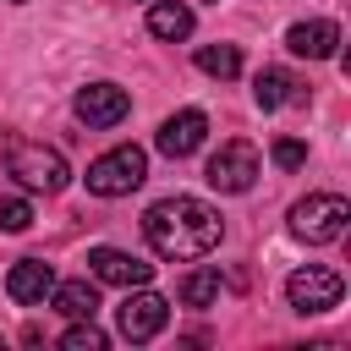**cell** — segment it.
Masks as SVG:
<instances>
[{
  "label": "cell",
  "instance_id": "obj_1",
  "mask_svg": "<svg viewBox=\"0 0 351 351\" xmlns=\"http://www.w3.org/2000/svg\"><path fill=\"white\" fill-rule=\"evenodd\" d=\"M219 214L203 203V197H159L148 214H143V236H148V247L159 252V258H170V263H197V258H208L214 247H219Z\"/></svg>",
  "mask_w": 351,
  "mask_h": 351
},
{
  "label": "cell",
  "instance_id": "obj_2",
  "mask_svg": "<svg viewBox=\"0 0 351 351\" xmlns=\"http://www.w3.org/2000/svg\"><path fill=\"white\" fill-rule=\"evenodd\" d=\"M0 165L5 176H16L27 192H60L71 181V165L60 148H44L33 137H16V132H0Z\"/></svg>",
  "mask_w": 351,
  "mask_h": 351
},
{
  "label": "cell",
  "instance_id": "obj_3",
  "mask_svg": "<svg viewBox=\"0 0 351 351\" xmlns=\"http://www.w3.org/2000/svg\"><path fill=\"white\" fill-rule=\"evenodd\" d=\"M143 176H148V154L137 148V143H121V148H110V154H99L93 165H88V192L93 197H126V192H137L143 186Z\"/></svg>",
  "mask_w": 351,
  "mask_h": 351
},
{
  "label": "cell",
  "instance_id": "obj_4",
  "mask_svg": "<svg viewBox=\"0 0 351 351\" xmlns=\"http://www.w3.org/2000/svg\"><path fill=\"white\" fill-rule=\"evenodd\" d=\"M346 219H351V203L340 192H313V197H302L291 208V236L324 247V241H340L346 236Z\"/></svg>",
  "mask_w": 351,
  "mask_h": 351
},
{
  "label": "cell",
  "instance_id": "obj_5",
  "mask_svg": "<svg viewBox=\"0 0 351 351\" xmlns=\"http://www.w3.org/2000/svg\"><path fill=\"white\" fill-rule=\"evenodd\" d=\"M340 296H346V280H340L335 269H324V263H307V269H296V274L285 280V302H291V313H302V318L340 307Z\"/></svg>",
  "mask_w": 351,
  "mask_h": 351
},
{
  "label": "cell",
  "instance_id": "obj_6",
  "mask_svg": "<svg viewBox=\"0 0 351 351\" xmlns=\"http://www.w3.org/2000/svg\"><path fill=\"white\" fill-rule=\"evenodd\" d=\"M203 181H208L214 192H247V186L258 181V148H252L247 137H230V143H219V148L208 154V170H203Z\"/></svg>",
  "mask_w": 351,
  "mask_h": 351
},
{
  "label": "cell",
  "instance_id": "obj_7",
  "mask_svg": "<svg viewBox=\"0 0 351 351\" xmlns=\"http://www.w3.org/2000/svg\"><path fill=\"white\" fill-rule=\"evenodd\" d=\"M165 324H170V302H165L159 291H148V285H132V291H126V302L115 307V329H121L132 346L154 340Z\"/></svg>",
  "mask_w": 351,
  "mask_h": 351
},
{
  "label": "cell",
  "instance_id": "obj_8",
  "mask_svg": "<svg viewBox=\"0 0 351 351\" xmlns=\"http://www.w3.org/2000/svg\"><path fill=\"white\" fill-rule=\"evenodd\" d=\"M71 110H77L82 126L104 132V126H121V121L132 115V93H126L121 82H88V88H77Z\"/></svg>",
  "mask_w": 351,
  "mask_h": 351
},
{
  "label": "cell",
  "instance_id": "obj_9",
  "mask_svg": "<svg viewBox=\"0 0 351 351\" xmlns=\"http://www.w3.org/2000/svg\"><path fill=\"white\" fill-rule=\"evenodd\" d=\"M203 137H208V115H203V110H176V115L154 132V148L170 154V159H186V154L203 148Z\"/></svg>",
  "mask_w": 351,
  "mask_h": 351
},
{
  "label": "cell",
  "instance_id": "obj_10",
  "mask_svg": "<svg viewBox=\"0 0 351 351\" xmlns=\"http://www.w3.org/2000/svg\"><path fill=\"white\" fill-rule=\"evenodd\" d=\"M88 269H93V280L126 285V291L154 280V263H143V258H132V252H121V247H93V252H88Z\"/></svg>",
  "mask_w": 351,
  "mask_h": 351
},
{
  "label": "cell",
  "instance_id": "obj_11",
  "mask_svg": "<svg viewBox=\"0 0 351 351\" xmlns=\"http://www.w3.org/2000/svg\"><path fill=\"white\" fill-rule=\"evenodd\" d=\"M49 291H55V269H49L44 258H16V263H11V274H5V296H11L16 307H38Z\"/></svg>",
  "mask_w": 351,
  "mask_h": 351
},
{
  "label": "cell",
  "instance_id": "obj_12",
  "mask_svg": "<svg viewBox=\"0 0 351 351\" xmlns=\"http://www.w3.org/2000/svg\"><path fill=\"white\" fill-rule=\"evenodd\" d=\"M335 44H340V27H335L329 16L296 22V27L285 33V49H291V55H307V60H329V55H335Z\"/></svg>",
  "mask_w": 351,
  "mask_h": 351
},
{
  "label": "cell",
  "instance_id": "obj_13",
  "mask_svg": "<svg viewBox=\"0 0 351 351\" xmlns=\"http://www.w3.org/2000/svg\"><path fill=\"white\" fill-rule=\"evenodd\" d=\"M192 5L186 0H154L148 5V33L154 38H170V44H181V38H192Z\"/></svg>",
  "mask_w": 351,
  "mask_h": 351
},
{
  "label": "cell",
  "instance_id": "obj_14",
  "mask_svg": "<svg viewBox=\"0 0 351 351\" xmlns=\"http://www.w3.org/2000/svg\"><path fill=\"white\" fill-rule=\"evenodd\" d=\"M49 302H55V313H66V318H93V313H99V285H93V280H55Z\"/></svg>",
  "mask_w": 351,
  "mask_h": 351
},
{
  "label": "cell",
  "instance_id": "obj_15",
  "mask_svg": "<svg viewBox=\"0 0 351 351\" xmlns=\"http://www.w3.org/2000/svg\"><path fill=\"white\" fill-rule=\"evenodd\" d=\"M252 99H258V110H280V104H291V99H302V93H296V77H291V71L263 66L258 82H252Z\"/></svg>",
  "mask_w": 351,
  "mask_h": 351
},
{
  "label": "cell",
  "instance_id": "obj_16",
  "mask_svg": "<svg viewBox=\"0 0 351 351\" xmlns=\"http://www.w3.org/2000/svg\"><path fill=\"white\" fill-rule=\"evenodd\" d=\"M197 71L230 82V77L241 71V49H236V44H203V49H197Z\"/></svg>",
  "mask_w": 351,
  "mask_h": 351
},
{
  "label": "cell",
  "instance_id": "obj_17",
  "mask_svg": "<svg viewBox=\"0 0 351 351\" xmlns=\"http://www.w3.org/2000/svg\"><path fill=\"white\" fill-rule=\"evenodd\" d=\"M181 302H186V307H214V302H219V269H192V274H181Z\"/></svg>",
  "mask_w": 351,
  "mask_h": 351
},
{
  "label": "cell",
  "instance_id": "obj_18",
  "mask_svg": "<svg viewBox=\"0 0 351 351\" xmlns=\"http://www.w3.org/2000/svg\"><path fill=\"white\" fill-rule=\"evenodd\" d=\"M60 346L66 351H104V329L93 318H71V329L60 335Z\"/></svg>",
  "mask_w": 351,
  "mask_h": 351
},
{
  "label": "cell",
  "instance_id": "obj_19",
  "mask_svg": "<svg viewBox=\"0 0 351 351\" xmlns=\"http://www.w3.org/2000/svg\"><path fill=\"white\" fill-rule=\"evenodd\" d=\"M33 225V203L27 197H16V192H0V230H27Z\"/></svg>",
  "mask_w": 351,
  "mask_h": 351
},
{
  "label": "cell",
  "instance_id": "obj_20",
  "mask_svg": "<svg viewBox=\"0 0 351 351\" xmlns=\"http://www.w3.org/2000/svg\"><path fill=\"white\" fill-rule=\"evenodd\" d=\"M274 165H280V170H302V165H307V143L280 137V143H274Z\"/></svg>",
  "mask_w": 351,
  "mask_h": 351
}]
</instances>
